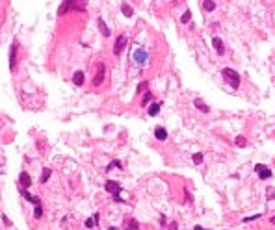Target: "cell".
I'll return each mask as SVG.
<instances>
[{"mask_svg":"<svg viewBox=\"0 0 275 230\" xmlns=\"http://www.w3.org/2000/svg\"><path fill=\"white\" fill-rule=\"evenodd\" d=\"M223 78H225V82L231 85L233 89H238V85H240V74L236 73V71H233V69H223Z\"/></svg>","mask_w":275,"mask_h":230,"instance_id":"1","label":"cell"},{"mask_svg":"<svg viewBox=\"0 0 275 230\" xmlns=\"http://www.w3.org/2000/svg\"><path fill=\"white\" fill-rule=\"evenodd\" d=\"M132 61L138 65H147L149 63V52L145 49H136L132 52Z\"/></svg>","mask_w":275,"mask_h":230,"instance_id":"2","label":"cell"},{"mask_svg":"<svg viewBox=\"0 0 275 230\" xmlns=\"http://www.w3.org/2000/svg\"><path fill=\"white\" fill-rule=\"evenodd\" d=\"M104 74H106V69H104V63H97V73H95V78H93V85H101L104 82Z\"/></svg>","mask_w":275,"mask_h":230,"instance_id":"3","label":"cell"},{"mask_svg":"<svg viewBox=\"0 0 275 230\" xmlns=\"http://www.w3.org/2000/svg\"><path fill=\"white\" fill-rule=\"evenodd\" d=\"M125 45H127V37H125V35H119V37L116 39V45H113V54L119 56V54L123 52V49H125Z\"/></svg>","mask_w":275,"mask_h":230,"instance_id":"4","label":"cell"},{"mask_svg":"<svg viewBox=\"0 0 275 230\" xmlns=\"http://www.w3.org/2000/svg\"><path fill=\"white\" fill-rule=\"evenodd\" d=\"M255 171L258 173V178H260V180H268V178L271 176V171H270L268 167H264L262 164H257V165H255Z\"/></svg>","mask_w":275,"mask_h":230,"instance_id":"5","label":"cell"},{"mask_svg":"<svg viewBox=\"0 0 275 230\" xmlns=\"http://www.w3.org/2000/svg\"><path fill=\"white\" fill-rule=\"evenodd\" d=\"M15 65H17V43L11 45V50H9V69L15 71Z\"/></svg>","mask_w":275,"mask_h":230,"instance_id":"6","label":"cell"},{"mask_svg":"<svg viewBox=\"0 0 275 230\" xmlns=\"http://www.w3.org/2000/svg\"><path fill=\"white\" fill-rule=\"evenodd\" d=\"M104 189L108 191V193H119L121 191V188H119V182H113V180H110V182H106V186H104Z\"/></svg>","mask_w":275,"mask_h":230,"instance_id":"7","label":"cell"},{"mask_svg":"<svg viewBox=\"0 0 275 230\" xmlns=\"http://www.w3.org/2000/svg\"><path fill=\"white\" fill-rule=\"evenodd\" d=\"M154 137H156L158 141H166V139H167L166 128H164V126H156V128H154Z\"/></svg>","mask_w":275,"mask_h":230,"instance_id":"8","label":"cell"},{"mask_svg":"<svg viewBox=\"0 0 275 230\" xmlns=\"http://www.w3.org/2000/svg\"><path fill=\"white\" fill-rule=\"evenodd\" d=\"M19 182H20V186H22V188H30L32 178H30V174H28L26 171H22V173H20V176H19Z\"/></svg>","mask_w":275,"mask_h":230,"instance_id":"9","label":"cell"},{"mask_svg":"<svg viewBox=\"0 0 275 230\" xmlns=\"http://www.w3.org/2000/svg\"><path fill=\"white\" fill-rule=\"evenodd\" d=\"M212 45H214V49H216L218 54H223L225 49H223V41H221L219 37H214V39H212Z\"/></svg>","mask_w":275,"mask_h":230,"instance_id":"10","label":"cell"},{"mask_svg":"<svg viewBox=\"0 0 275 230\" xmlns=\"http://www.w3.org/2000/svg\"><path fill=\"white\" fill-rule=\"evenodd\" d=\"M73 82H75V85H82V84H84V73H82V71H76V73L73 74Z\"/></svg>","mask_w":275,"mask_h":230,"instance_id":"11","label":"cell"},{"mask_svg":"<svg viewBox=\"0 0 275 230\" xmlns=\"http://www.w3.org/2000/svg\"><path fill=\"white\" fill-rule=\"evenodd\" d=\"M193 104H195V106H197V108H199V110H201L203 113H208V111H210V108L206 106V104H204V102H203L201 99H195V100H193Z\"/></svg>","mask_w":275,"mask_h":230,"instance_id":"12","label":"cell"},{"mask_svg":"<svg viewBox=\"0 0 275 230\" xmlns=\"http://www.w3.org/2000/svg\"><path fill=\"white\" fill-rule=\"evenodd\" d=\"M22 195H24V199L26 200H30V202H34L35 206H39L41 204V200H39V197H34V195H30L28 191H24V189H22Z\"/></svg>","mask_w":275,"mask_h":230,"instance_id":"13","label":"cell"},{"mask_svg":"<svg viewBox=\"0 0 275 230\" xmlns=\"http://www.w3.org/2000/svg\"><path fill=\"white\" fill-rule=\"evenodd\" d=\"M123 226H125V230H136L138 228V221L136 219H127Z\"/></svg>","mask_w":275,"mask_h":230,"instance_id":"14","label":"cell"},{"mask_svg":"<svg viewBox=\"0 0 275 230\" xmlns=\"http://www.w3.org/2000/svg\"><path fill=\"white\" fill-rule=\"evenodd\" d=\"M99 28H101V32H102V35H104V37H108V35H110V28L104 24V20H102V19H99Z\"/></svg>","mask_w":275,"mask_h":230,"instance_id":"15","label":"cell"},{"mask_svg":"<svg viewBox=\"0 0 275 230\" xmlns=\"http://www.w3.org/2000/svg\"><path fill=\"white\" fill-rule=\"evenodd\" d=\"M121 11H123V15H125V17H132V13H134V11H132V8H130L128 4H123V6H121Z\"/></svg>","mask_w":275,"mask_h":230,"instance_id":"16","label":"cell"},{"mask_svg":"<svg viewBox=\"0 0 275 230\" xmlns=\"http://www.w3.org/2000/svg\"><path fill=\"white\" fill-rule=\"evenodd\" d=\"M71 8H73V2H63V4H61V8H60V11H58V13H60V15H63V13H65V11H69V9H71Z\"/></svg>","mask_w":275,"mask_h":230,"instance_id":"17","label":"cell"},{"mask_svg":"<svg viewBox=\"0 0 275 230\" xmlns=\"http://www.w3.org/2000/svg\"><path fill=\"white\" fill-rule=\"evenodd\" d=\"M50 174H52V171H50V169H45V171L41 173V182H43V184H45V182H49Z\"/></svg>","mask_w":275,"mask_h":230,"instance_id":"18","label":"cell"},{"mask_svg":"<svg viewBox=\"0 0 275 230\" xmlns=\"http://www.w3.org/2000/svg\"><path fill=\"white\" fill-rule=\"evenodd\" d=\"M158 111H160V104H151L149 106V115L154 117V115H158Z\"/></svg>","mask_w":275,"mask_h":230,"instance_id":"19","label":"cell"},{"mask_svg":"<svg viewBox=\"0 0 275 230\" xmlns=\"http://www.w3.org/2000/svg\"><path fill=\"white\" fill-rule=\"evenodd\" d=\"M203 8H204L206 11H212V9L216 8V2H212V0H206V2H203Z\"/></svg>","mask_w":275,"mask_h":230,"instance_id":"20","label":"cell"},{"mask_svg":"<svg viewBox=\"0 0 275 230\" xmlns=\"http://www.w3.org/2000/svg\"><path fill=\"white\" fill-rule=\"evenodd\" d=\"M190 19H192V13H190V9H186L184 13H182V22H184V24H188V22H190Z\"/></svg>","mask_w":275,"mask_h":230,"instance_id":"21","label":"cell"},{"mask_svg":"<svg viewBox=\"0 0 275 230\" xmlns=\"http://www.w3.org/2000/svg\"><path fill=\"white\" fill-rule=\"evenodd\" d=\"M34 217H35V219H41V217H43V208H41V204H39V206H35V210H34Z\"/></svg>","mask_w":275,"mask_h":230,"instance_id":"22","label":"cell"},{"mask_svg":"<svg viewBox=\"0 0 275 230\" xmlns=\"http://www.w3.org/2000/svg\"><path fill=\"white\" fill-rule=\"evenodd\" d=\"M116 167H119V169H121V162H119V160H113V162L106 167V171H112V169H116Z\"/></svg>","mask_w":275,"mask_h":230,"instance_id":"23","label":"cell"},{"mask_svg":"<svg viewBox=\"0 0 275 230\" xmlns=\"http://www.w3.org/2000/svg\"><path fill=\"white\" fill-rule=\"evenodd\" d=\"M236 145H238V147H245V145H247V141L244 139V135H238V137H236Z\"/></svg>","mask_w":275,"mask_h":230,"instance_id":"24","label":"cell"},{"mask_svg":"<svg viewBox=\"0 0 275 230\" xmlns=\"http://www.w3.org/2000/svg\"><path fill=\"white\" fill-rule=\"evenodd\" d=\"M149 100H152V93H151V91H147V93L143 95V100H141V102H143V104H147Z\"/></svg>","mask_w":275,"mask_h":230,"instance_id":"25","label":"cell"},{"mask_svg":"<svg viewBox=\"0 0 275 230\" xmlns=\"http://www.w3.org/2000/svg\"><path fill=\"white\" fill-rule=\"evenodd\" d=\"M201 162H203V154H201V152L193 154V164H201Z\"/></svg>","mask_w":275,"mask_h":230,"instance_id":"26","label":"cell"},{"mask_svg":"<svg viewBox=\"0 0 275 230\" xmlns=\"http://www.w3.org/2000/svg\"><path fill=\"white\" fill-rule=\"evenodd\" d=\"M84 226H86V228H93V226H95V219H87V221L84 223Z\"/></svg>","mask_w":275,"mask_h":230,"instance_id":"27","label":"cell"},{"mask_svg":"<svg viewBox=\"0 0 275 230\" xmlns=\"http://www.w3.org/2000/svg\"><path fill=\"white\" fill-rule=\"evenodd\" d=\"M147 87H149V84H147V82H141L140 85H138V93H141V91H143V89H147Z\"/></svg>","mask_w":275,"mask_h":230,"instance_id":"28","label":"cell"},{"mask_svg":"<svg viewBox=\"0 0 275 230\" xmlns=\"http://www.w3.org/2000/svg\"><path fill=\"white\" fill-rule=\"evenodd\" d=\"M258 217H260V215H258V214H257V215H253V217H245V219H244V221H245V223H249V221H253V219H258Z\"/></svg>","mask_w":275,"mask_h":230,"instance_id":"29","label":"cell"},{"mask_svg":"<svg viewBox=\"0 0 275 230\" xmlns=\"http://www.w3.org/2000/svg\"><path fill=\"white\" fill-rule=\"evenodd\" d=\"M2 221H4V223H6V225H8V226H11V221H9V219H8V217H6V215H2Z\"/></svg>","mask_w":275,"mask_h":230,"instance_id":"30","label":"cell"},{"mask_svg":"<svg viewBox=\"0 0 275 230\" xmlns=\"http://www.w3.org/2000/svg\"><path fill=\"white\" fill-rule=\"evenodd\" d=\"M193 230H204L203 226H193Z\"/></svg>","mask_w":275,"mask_h":230,"instance_id":"31","label":"cell"},{"mask_svg":"<svg viewBox=\"0 0 275 230\" xmlns=\"http://www.w3.org/2000/svg\"><path fill=\"white\" fill-rule=\"evenodd\" d=\"M271 223H273V225H275V215H273V217H271Z\"/></svg>","mask_w":275,"mask_h":230,"instance_id":"32","label":"cell"}]
</instances>
